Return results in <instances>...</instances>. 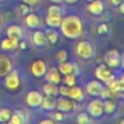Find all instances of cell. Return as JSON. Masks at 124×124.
<instances>
[{
	"label": "cell",
	"mask_w": 124,
	"mask_h": 124,
	"mask_svg": "<svg viewBox=\"0 0 124 124\" xmlns=\"http://www.w3.org/2000/svg\"><path fill=\"white\" fill-rule=\"evenodd\" d=\"M121 56L118 50H109L105 54V62L110 68H116L120 64Z\"/></svg>",
	"instance_id": "obj_7"
},
{
	"label": "cell",
	"mask_w": 124,
	"mask_h": 124,
	"mask_svg": "<svg viewBox=\"0 0 124 124\" xmlns=\"http://www.w3.org/2000/svg\"><path fill=\"white\" fill-rule=\"evenodd\" d=\"M40 124H54V120H49V119H46V120H43L39 122Z\"/></svg>",
	"instance_id": "obj_38"
},
{
	"label": "cell",
	"mask_w": 124,
	"mask_h": 124,
	"mask_svg": "<svg viewBox=\"0 0 124 124\" xmlns=\"http://www.w3.org/2000/svg\"><path fill=\"white\" fill-rule=\"evenodd\" d=\"M45 36H46L47 41H49V43L52 44V45L57 44L59 40V34L54 28H48V30H46Z\"/></svg>",
	"instance_id": "obj_22"
},
{
	"label": "cell",
	"mask_w": 124,
	"mask_h": 124,
	"mask_svg": "<svg viewBox=\"0 0 124 124\" xmlns=\"http://www.w3.org/2000/svg\"><path fill=\"white\" fill-rule=\"evenodd\" d=\"M102 108L103 112H106L107 114H112L116 109V105L111 100H106L105 102H102Z\"/></svg>",
	"instance_id": "obj_25"
},
{
	"label": "cell",
	"mask_w": 124,
	"mask_h": 124,
	"mask_svg": "<svg viewBox=\"0 0 124 124\" xmlns=\"http://www.w3.org/2000/svg\"><path fill=\"white\" fill-rule=\"evenodd\" d=\"M108 86H109L110 90H112L113 93H116V94H118V92H122L123 90V79L121 78L120 81L113 79L110 84H108Z\"/></svg>",
	"instance_id": "obj_24"
},
{
	"label": "cell",
	"mask_w": 124,
	"mask_h": 124,
	"mask_svg": "<svg viewBox=\"0 0 124 124\" xmlns=\"http://www.w3.org/2000/svg\"><path fill=\"white\" fill-rule=\"evenodd\" d=\"M19 9H20V12L24 15L30 13V7H28V4H26V3H22L21 6L19 7Z\"/></svg>",
	"instance_id": "obj_34"
},
{
	"label": "cell",
	"mask_w": 124,
	"mask_h": 124,
	"mask_svg": "<svg viewBox=\"0 0 124 124\" xmlns=\"http://www.w3.org/2000/svg\"><path fill=\"white\" fill-rule=\"evenodd\" d=\"M119 6H120V12L123 14V13H124V6H123V3H122V2H121V3L119 4Z\"/></svg>",
	"instance_id": "obj_40"
},
{
	"label": "cell",
	"mask_w": 124,
	"mask_h": 124,
	"mask_svg": "<svg viewBox=\"0 0 124 124\" xmlns=\"http://www.w3.org/2000/svg\"><path fill=\"white\" fill-rule=\"evenodd\" d=\"M111 2L113 6H119V4L122 2V0H111Z\"/></svg>",
	"instance_id": "obj_39"
},
{
	"label": "cell",
	"mask_w": 124,
	"mask_h": 124,
	"mask_svg": "<svg viewBox=\"0 0 124 124\" xmlns=\"http://www.w3.org/2000/svg\"><path fill=\"white\" fill-rule=\"evenodd\" d=\"M43 108L45 110H54L57 108V98L54 96H49V95H46V97H43V101H41V105Z\"/></svg>",
	"instance_id": "obj_15"
},
{
	"label": "cell",
	"mask_w": 124,
	"mask_h": 124,
	"mask_svg": "<svg viewBox=\"0 0 124 124\" xmlns=\"http://www.w3.org/2000/svg\"><path fill=\"white\" fill-rule=\"evenodd\" d=\"M19 41L15 38H11V37H7L3 40L1 41V48L3 50L7 51H11V50H14L19 47Z\"/></svg>",
	"instance_id": "obj_16"
},
{
	"label": "cell",
	"mask_w": 124,
	"mask_h": 124,
	"mask_svg": "<svg viewBox=\"0 0 124 124\" xmlns=\"http://www.w3.org/2000/svg\"><path fill=\"white\" fill-rule=\"evenodd\" d=\"M44 92H45L46 95H49V96H54V97H57V95L59 94L58 87H57V84L50 83V82L44 85Z\"/></svg>",
	"instance_id": "obj_23"
},
{
	"label": "cell",
	"mask_w": 124,
	"mask_h": 124,
	"mask_svg": "<svg viewBox=\"0 0 124 124\" xmlns=\"http://www.w3.org/2000/svg\"><path fill=\"white\" fill-rule=\"evenodd\" d=\"M68 3H75V2H77L78 0H65Z\"/></svg>",
	"instance_id": "obj_41"
},
{
	"label": "cell",
	"mask_w": 124,
	"mask_h": 124,
	"mask_svg": "<svg viewBox=\"0 0 124 124\" xmlns=\"http://www.w3.org/2000/svg\"><path fill=\"white\" fill-rule=\"evenodd\" d=\"M87 1H89V2H90V1H93V0H87Z\"/></svg>",
	"instance_id": "obj_44"
},
{
	"label": "cell",
	"mask_w": 124,
	"mask_h": 124,
	"mask_svg": "<svg viewBox=\"0 0 124 124\" xmlns=\"http://www.w3.org/2000/svg\"><path fill=\"white\" fill-rule=\"evenodd\" d=\"M71 74H73L75 77L79 75V68L76 63H74V62L71 63Z\"/></svg>",
	"instance_id": "obj_32"
},
{
	"label": "cell",
	"mask_w": 124,
	"mask_h": 124,
	"mask_svg": "<svg viewBox=\"0 0 124 124\" xmlns=\"http://www.w3.org/2000/svg\"><path fill=\"white\" fill-rule=\"evenodd\" d=\"M76 54L82 59H89L94 56L93 45L87 40H82L76 46Z\"/></svg>",
	"instance_id": "obj_2"
},
{
	"label": "cell",
	"mask_w": 124,
	"mask_h": 124,
	"mask_svg": "<svg viewBox=\"0 0 124 124\" xmlns=\"http://www.w3.org/2000/svg\"><path fill=\"white\" fill-rule=\"evenodd\" d=\"M88 11L94 15H100L105 10V4L101 0H93L87 7Z\"/></svg>",
	"instance_id": "obj_12"
},
{
	"label": "cell",
	"mask_w": 124,
	"mask_h": 124,
	"mask_svg": "<svg viewBox=\"0 0 124 124\" xmlns=\"http://www.w3.org/2000/svg\"><path fill=\"white\" fill-rule=\"evenodd\" d=\"M1 1H6V0H1Z\"/></svg>",
	"instance_id": "obj_45"
},
{
	"label": "cell",
	"mask_w": 124,
	"mask_h": 124,
	"mask_svg": "<svg viewBox=\"0 0 124 124\" xmlns=\"http://www.w3.org/2000/svg\"><path fill=\"white\" fill-rule=\"evenodd\" d=\"M23 2L28 4V6H36L39 2V0H23Z\"/></svg>",
	"instance_id": "obj_37"
},
{
	"label": "cell",
	"mask_w": 124,
	"mask_h": 124,
	"mask_svg": "<svg viewBox=\"0 0 124 124\" xmlns=\"http://www.w3.org/2000/svg\"><path fill=\"white\" fill-rule=\"evenodd\" d=\"M64 83L66 84L68 86H73V85H75V83H76V81H75V76L73 74H66L65 75V77H64Z\"/></svg>",
	"instance_id": "obj_30"
},
{
	"label": "cell",
	"mask_w": 124,
	"mask_h": 124,
	"mask_svg": "<svg viewBox=\"0 0 124 124\" xmlns=\"http://www.w3.org/2000/svg\"><path fill=\"white\" fill-rule=\"evenodd\" d=\"M12 70V62L6 54H0V76H4Z\"/></svg>",
	"instance_id": "obj_10"
},
{
	"label": "cell",
	"mask_w": 124,
	"mask_h": 124,
	"mask_svg": "<svg viewBox=\"0 0 124 124\" xmlns=\"http://www.w3.org/2000/svg\"><path fill=\"white\" fill-rule=\"evenodd\" d=\"M56 58H57V60H58L59 62L66 61V59H68V52H66L65 50H60V51L57 52Z\"/></svg>",
	"instance_id": "obj_31"
},
{
	"label": "cell",
	"mask_w": 124,
	"mask_h": 124,
	"mask_svg": "<svg viewBox=\"0 0 124 124\" xmlns=\"http://www.w3.org/2000/svg\"><path fill=\"white\" fill-rule=\"evenodd\" d=\"M60 28L62 34L70 39H76L83 33V25L78 16L69 15L61 20Z\"/></svg>",
	"instance_id": "obj_1"
},
{
	"label": "cell",
	"mask_w": 124,
	"mask_h": 124,
	"mask_svg": "<svg viewBox=\"0 0 124 124\" xmlns=\"http://www.w3.org/2000/svg\"><path fill=\"white\" fill-rule=\"evenodd\" d=\"M33 43L38 47H44L47 44V39H46L45 33L41 31H36L33 34Z\"/></svg>",
	"instance_id": "obj_19"
},
{
	"label": "cell",
	"mask_w": 124,
	"mask_h": 124,
	"mask_svg": "<svg viewBox=\"0 0 124 124\" xmlns=\"http://www.w3.org/2000/svg\"><path fill=\"white\" fill-rule=\"evenodd\" d=\"M102 88H103L102 84L99 81H90V82H88L87 85H86V90H87V93L90 96H94V97L100 96Z\"/></svg>",
	"instance_id": "obj_9"
},
{
	"label": "cell",
	"mask_w": 124,
	"mask_h": 124,
	"mask_svg": "<svg viewBox=\"0 0 124 124\" xmlns=\"http://www.w3.org/2000/svg\"><path fill=\"white\" fill-rule=\"evenodd\" d=\"M75 107H76L75 101L73 100V99L65 98L64 96L57 100V108H58V110L61 112H70V111H72V110H74Z\"/></svg>",
	"instance_id": "obj_5"
},
{
	"label": "cell",
	"mask_w": 124,
	"mask_h": 124,
	"mask_svg": "<svg viewBox=\"0 0 124 124\" xmlns=\"http://www.w3.org/2000/svg\"><path fill=\"white\" fill-rule=\"evenodd\" d=\"M48 13H52V14H62V9L58 6V3H54L48 8Z\"/></svg>",
	"instance_id": "obj_29"
},
{
	"label": "cell",
	"mask_w": 124,
	"mask_h": 124,
	"mask_svg": "<svg viewBox=\"0 0 124 124\" xmlns=\"http://www.w3.org/2000/svg\"><path fill=\"white\" fill-rule=\"evenodd\" d=\"M54 120L56 121H62L64 119V114L61 113V112H56V114L54 116Z\"/></svg>",
	"instance_id": "obj_36"
},
{
	"label": "cell",
	"mask_w": 124,
	"mask_h": 124,
	"mask_svg": "<svg viewBox=\"0 0 124 124\" xmlns=\"http://www.w3.org/2000/svg\"><path fill=\"white\" fill-rule=\"evenodd\" d=\"M58 92L61 96L68 97V92H69V87L68 86H61L60 88H58Z\"/></svg>",
	"instance_id": "obj_35"
},
{
	"label": "cell",
	"mask_w": 124,
	"mask_h": 124,
	"mask_svg": "<svg viewBox=\"0 0 124 124\" xmlns=\"http://www.w3.org/2000/svg\"><path fill=\"white\" fill-rule=\"evenodd\" d=\"M7 35L8 37H11V38H15L17 40L22 39V36H23V32H22V28L17 25H11L8 27L7 30Z\"/></svg>",
	"instance_id": "obj_18"
},
{
	"label": "cell",
	"mask_w": 124,
	"mask_h": 124,
	"mask_svg": "<svg viewBox=\"0 0 124 124\" xmlns=\"http://www.w3.org/2000/svg\"><path fill=\"white\" fill-rule=\"evenodd\" d=\"M43 101V95L36 90H32L26 95V103L32 108H37L41 105Z\"/></svg>",
	"instance_id": "obj_8"
},
{
	"label": "cell",
	"mask_w": 124,
	"mask_h": 124,
	"mask_svg": "<svg viewBox=\"0 0 124 124\" xmlns=\"http://www.w3.org/2000/svg\"><path fill=\"white\" fill-rule=\"evenodd\" d=\"M68 97L73 99L74 101H82L84 99V93H83V90H82V88L73 85V86H71V87H69Z\"/></svg>",
	"instance_id": "obj_13"
},
{
	"label": "cell",
	"mask_w": 124,
	"mask_h": 124,
	"mask_svg": "<svg viewBox=\"0 0 124 124\" xmlns=\"http://www.w3.org/2000/svg\"><path fill=\"white\" fill-rule=\"evenodd\" d=\"M97 32H98V34H107L109 32V27L107 24H100L97 28Z\"/></svg>",
	"instance_id": "obj_33"
},
{
	"label": "cell",
	"mask_w": 124,
	"mask_h": 124,
	"mask_svg": "<svg viewBox=\"0 0 124 124\" xmlns=\"http://www.w3.org/2000/svg\"><path fill=\"white\" fill-rule=\"evenodd\" d=\"M51 2H54V3H61L63 0H50Z\"/></svg>",
	"instance_id": "obj_42"
},
{
	"label": "cell",
	"mask_w": 124,
	"mask_h": 124,
	"mask_svg": "<svg viewBox=\"0 0 124 124\" xmlns=\"http://www.w3.org/2000/svg\"><path fill=\"white\" fill-rule=\"evenodd\" d=\"M6 78H4V85L8 89L11 90H15L19 88L21 81H20V76L19 73L16 71H10L8 74L4 75Z\"/></svg>",
	"instance_id": "obj_3"
},
{
	"label": "cell",
	"mask_w": 124,
	"mask_h": 124,
	"mask_svg": "<svg viewBox=\"0 0 124 124\" xmlns=\"http://www.w3.org/2000/svg\"><path fill=\"white\" fill-rule=\"evenodd\" d=\"M59 72L62 73L63 75L70 74L71 73V63L69 62H60V65H59Z\"/></svg>",
	"instance_id": "obj_26"
},
{
	"label": "cell",
	"mask_w": 124,
	"mask_h": 124,
	"mask_svg": "<svg viewBox=\"0 0 124 124\" xmlns=\"http://www.w3.org/2000/svg\"><path fill=\"white\" fill-rule=\"evenodd\" d=\"M111 71L108 69V65L107 64H100L96 68L95 70V75L96 77L99 79V81H102V82H106L107 78L111 75Z\"/></svg>",
	"instance_id": "obj_11"
},
{
	"label": "cell",
	"mask_w": 124,
	"mask_h": 124,
	"mask_svg": "<svg viewBox=\"0 0 124 124\" xmlns=\"http://www.w3.org/2000/svg\"><path fill=\"white\" fill-rule=\"evenodd\" d=\"M47 73V72H46ZM46 78H47L48 82L50 83H54V84H59V82L61 81V77H60V72L59 70L57 69H51L49 72L46 74Z\"/></svg>",
	"instance_id": "obj_20"
},
{
	"label": "cell",
	"mask_w": 124,
	"mask_h": 124,
	"mask_svg": "<svg viewBox=\"0 0 124 124\" xmlns=\"http://www.w3.org/2000/svg\"><path fill=\"white\" fill-rule=\"evenodd\" d=\"M62 20V14H52V13H48L46 16V23L49 27H58L60 26Z\"/></svg>",
	"instance_id": "obj_17"
},
{
	"label": "cell",
	"mask_w": 124,
	"mask_h": 124,
	"mask_svg": "<svg viewBox=\"0 0 124 124\" xmlns=\"http://www.w3.org/2000/svg\"><path fill=\"white\" fill-rule=\"evenodd\" d=\"M87 112L94 118H100L103 113V108H102V101L95 99V100L90 101L87 106Z\"/></svg>",
	"instance_id": "obj_4"
},
{
	"label": "cell",
	"mask_w": 124,
	"mask_h": 124,
	"mask_svg": "<svg viewBox=\"0 0 124 124\" xmlns=\"http://www.w3.org/2000/svg\"><path fill=\"white\" fill-rule=\"evenodd\" d=\"M9 121L11 124H24L26 122V118L22 111H15L13 114H11Z\"/></svg>",
	"instance_id": "obj_21"
},
{
	"label": "cell",
	"mask_w": 124,
	"mask_h": 124,
	"mask_svg": "<svg viewBox=\"0 0 124 124\" xmlns=\"http://www.w3.org/2000/svg\"><path fill=\"white\" fill-rule=\"evenodd\" d=\"M20 47H21L22 49H25V48H26V45H25V43H24V41H23V43H21V46H20Z\"/></svg>",
	"instance_id": "obj_43"
},
{
	"label": "cell",
	"mask_w": 124,
	"mask_h": 124,
	"mask_svg": "<svg viewBox=\"0 0 124 124\" xmlns=\"http://www.w3.org/2000/svg\"><path fill=\"white\" fill-rule=\"evenodd\" d=\"M11 114L12 112L10 109H0V122H8Z\"/></svg>",
	"instance_id": "obj_27"
},
{
	"label": "cell",
	"mask_w": 124,
	"mask_h": 124,
	"mask_svg": "<svg viewBox=\"0 0 124 124\" xmlns=\"http://www.w3.org/2000/svg\"><path fill=\"white\" fill-rule=\"evenodd\" d=\"M31 71H32L33 75L35 77H41L46 74L47 72V66L44 60L38 59V60H35L31 65Z\"/></svg>",
	"instance_id": "obj_6"
},
{
	"label": "cell",
	"mask_w": 124,
	"mask_h": 124,
	"mask_svg": "<svg viewBox=\"0 0 124 124\" xmlns=\"http://www.w3.org/2000/svg\"><path fill=\"white\" fill-rule=\"evenodd\" d=\"M25 23L28 27L33 28V30H36V28L40 27V19H39L38 15L34 14V13H31V14L28 13V14H26Z\"/></svg>",
	"instance_id": "obj_14"
},
{
	"label": "cell",
	"mask_w": 124,
	"mask_h": 124,
	"mask_svg": "<svg viewBox=\"0 0 124 124\" xmlns=\"http://www.w3.org/2000/svg\"><path fill=\"white\" fill-rule=\"evenodd\" d=\"M89 122H90V119H89V116H87V113H85V112H82V113H79L78 116H77V123L88 124Z\"/></svg>",
	"instance_id": "obj_28"
}]
</instances>
